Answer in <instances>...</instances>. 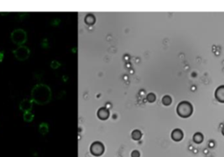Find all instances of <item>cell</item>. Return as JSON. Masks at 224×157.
<instances>
[{"mask_svg": "<svg viewBox=\"0 0 224 157\" xmlns=\"http://www.w3.org/2000/svg\"><path fill=\"white\" fill-rule=\"evenodd\" d=\"M33 99L39 104H45L50 99V90L44 85H39L34 87L32 93Z\"/></svg>", "mask_w": 224, "mask_h": 157, "instance_id": "6da1fadb", "label": "cell"}, {"mask_svg": "<svg viewBox=\"0 0 224 157\" xmlns=\"http://www.w3.org/2000/svg\"><path fill=\"white\" fill-rule=\"evenodd\" d=\"M140 154L138 150H134L132 153H131V157H139Z\"/></svg>", "mask_w": 224, "mask_h": 157, "instance_id": "2e32d148", "label": "cell"}, {"mask_svg": "<svg viewBox=\"0 0 224 157\" xmlns=\"http://www.w3.org/2000/svg\"><path fill=\"white\" fill-rule=\"evenodd\" d=\"M193 113V106L188 101H181L177 107V113L182 118H187Z\"/></svg>", "mask_w": 224, "mask_h": 157, "instance_id": "7a4b0ae2", "label": "cell"}, {"mask_svg": "<svg viewBox=\"0 0 224 157\" xmlns=\"http://www.w3.org/2000/svg\"><path fill=\"white\" fill-rule=\"evenodd\" d=\"M131 137H132V139L135 140V141H138L142 137V133L139 130H134L132 132V134H131Z\"/></svg>", "mask_w": 224, "mask_h": 157, "instance_id": "8fae6325", "label": "cell"}, {"mask_svg": "<svg viewBox=\"0 0 224 157\" xmlns=\"http://www.w3.org/2000/svg\"><path fill=\"white\" fill-rule=\"evenodd\" d=\"M28 54H29V51H28V50H27V48H26V47L20 46L18 50H16V56L20 60L25 59L26 58L28 57Z\"/></svg>", "mask_w": 224, "mask_h": 157, "instance_id": "5b68a950", "label": "cell"}, {"mask_svg": "<svg viewBox=\"0 0 224 157\" xmlns=\"http://www.w3.org/2000/svg\"><path fill=\"white\" fill-rule=\"evenodd\" d=\"M90 150L93 155L99 156V155L102 154V153L104 151V147L101 142H94L92 144Z\"/></svg>", "mask_w": 224, "mask_h": 157, "instance_id": "277c9868", "label": "cell"}, {"mask_svg": "<svg viewBox=\"0 0 224 157\" xmlns=\"http://www.w3.org/2000/svg\"><path fill=\"white\" fill-rule=\"evenodd\" d=\"M31 108H32V104L27 100L22 102V104H21V108L23 110H25V112H28L31 109Z\"/></svg>", "mask_w": 224, "mask_h": 157, "instance_id": "30bf717a", "label": "cell"}, {"mask_svg": "<svg viewBox=\"0 0 224 157\" xmlns=\"http://www.w3.org/2000/svg\"><path fill=\"white\" fill-rule=\"evenodd\" d=\"M110 115V112L106 108H101L98 111V117L102 120H106Z\"/></svg>", "mask_w": 224, "mask_h": 157, "instance_id": "ba28073f", "label": "cell"}, {"mask_svg": "<svg viewBox=\"0 0 224 157\" xmlns=\"http://www.w3.org/2000/svg\"><path fill=\"white\" fill-rule=\"evenodd\" d=\"M11 38H12V40L14 41L16 44H21L24 41H25L26 36H25V33L24 31H22V30H16L14 32L12 33Z\"/></svg>", "mask_w": 224, "mask_h": 157, "instance_id": "3957f363", "label": "cell"}, {"mask_svg": "<svg viewBox=\"0 0 224 157\" xmlns=\"http://www.w3.org/2000/svg\"><path fill=\"white\" fill-rule=\"evenodd\" d=\"M33 115L32 113H30L29 112H25V114L24 116V120L27 122H30L31 121H33Z\"/></svg>", "mask_w": 224, "mask_h": 157, "instance_id": "5bb4252c", "label": "cell"}, {"mask_svg": "<svg viewBox=\"0 0 224 157\" xmlns=\"http://www.w3.org/2000/svg\"><path fill=\"white\" fill-rule=\"evenodd\" d=\"M183 136H184L183 132H182L180 129H179V128L174 129L173 132H172V139H173L174 141H181V140L183 139Z\"/></svg>", "mask_w": 224, "mask_h": 157, "instance_id": "52a82bcc", "label": "cell"}, {"mask_svg": "<svg viewBox=\"0 0 224 157\" xmlns=\"http://www.w3.org/2000/svg\"><path fill=\"white\" fill-rule=\"evenodd\" d=\"M155 100H156V97H155V95L153 94H149L147 95V100L149 102H154Z\"/></svg>", "mask_w": 224, "mask_h": 157, "instance_id": "9a60e30c", "label": "cell"}, {"mask_svg": "<svg viewBox=\"0 0 224 157\" xmlns=\"http://www.w3.org/2000/svg\"><path fill=\"white\" fill-rule=\"evenodd\" d=\"M215 99L221 102V103H224V86H221L219 87H217V89L215 90Z\"/></svg>", "mask_w": 224, "mask_h": 157, "instance_id": "8992f818", "label": "cell"}, {"mask_svg": "<svg viewBox=\"0 0 224 157\" xmlns=\"http://www.w3.org/2000/svg\"><path fill=\"white\" fill-rule=\"evenodd\" d=\"M222 135H224V127H223V128H222Z\"/></svg>", "mask_w": 224, "mask_h": 157, "instance_id": "e0dca14e", "label": "cell"}, {"mask_svg": "<svg viewBox=\"0 0 224 157\" xmlns=\"http://www.w3.org/2000/svg\"><path fill=\"white\" fill-rule=\"evenodd\" d=\"M193 140L195 143H201L204 140L203 135L201 133H196V134H194Z\"/></svg>", "mask_w": 224, "mask_h": 157, "instance_id": "9c48e42d", "label": "cell"}, {"mask_svg": "<svg viewBox=\"0 0 224 157\" xmlns=\"http://www.w3.org/2000/svg\"><path fill=\"white\" fill-rule=\"evenodd\" d=\"M48 131V127L46 123H42L41 126H39V132L42 135H46Z\"/></svg>", "mask_w": 224, "mask_h": 157, "instance_id": "7c38bea8", "label": "cell"}, {"mask_svg": "<svg viewBox=\"0 0 224 157\" xmlns=\"http://www.w3.org/2000/svg\"><path fill=\"white\" fill-rule=\"evenodd\" d=\"M162 103L165 106H169V105L172 103V99H171V97L168 95H165L162 99Z\"/></svg>", "mask_w": 224, "mask_h": 157, "instance_id": "4fadbf2b", "label": "cell"}]
</instances>
